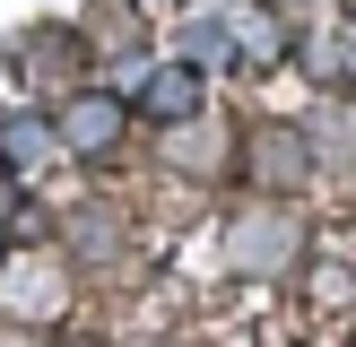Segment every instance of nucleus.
<instances>
[{
	"label": "nucleus",
	"mask_w": 356,
	"mask_h": 347,
	"mask_svg": "<svg viewBox=\"0 0 356 347\" xmlns=\"http://www.w3.org/2000/svg\"><path fill=\"white\" fill-rule=\"evenodd\" d=\"M296 243H305V226H296L287 208H243V217L226 226V252H235L243 269H287Z\"/></svg>",
	"instance_id": "f257e3e1"
},
{
	"label": "nucleus",
	"mask_w": 356,
	"mask_h": 347,
	"mask_svg": "<svg viewBox=\"0 0 356 347\" xmlns=\"http://www.w3.org/2000/svg\"><path fill=\"white\" fill-rule=\"evenodd\" d=\"M122 121H131V104H122V96H104V87H96V96H70V104H61V121H52V139H61L70 156H104V148L122 139Z\"/></svg>",
	"instance_id": "f03ea898"
},
{
	"label": "nucleus",
	"mask_w": 356,
	"mask_h": 347,
	"mask_svg": "<svg viewBox=\"0 0 356 347\" xmlns=\"http://www.w3.org/2000/svg\"><path fill=\"white\" fill-rule=\"evenodd\" d=\"M252 174H261L270 191H296V183L313 174L305 130H287V121H261V130H252Z\"/></svg>",
	"instance_id": "7ed1b4c3"
},
{
	"label": "nucleus",
	"mask_w": 356,
	"mask_h": 347,
	"mask_svg": "<svg viewBox=\"0 0 356 347\" xmlns=\"http://www.w3.org/2000/svg\"><path fill=\"white\" fill-rule=\"evenodd\" d=\"M139 113H148V121H165V130H174V121H191V113H200V69H183V61H174V69H156V78L139 87Z\"/></svg>",
	"instance_id": "20e7f679"
},
{
	"label": "nucleus",
	"mask_w": 356,
	"mask_h": 347,
	"mask_svg": "<svg viewBox=\"0 0 356 347\" xmlns=\"http://www.w3.org/2000/svg\"><path fill=\"white\" fill-rule=\"evenodd\" d=\"M44 121H0V165H35V156H44Z\"/></svg>",
	"instance_id": "39448f33"
},
{
	"label": "nucleus",
	"mask_w": 356,
	"mask_h": 347,
	"mask_svg": "<svg viewBox=\"0 0 356 347\" xmlns=\"http://www.w3.org/2000/svg\"><path fill=\"white\" fill-rule=\"evenodd\" d=\"M113 235H122L113 217H87V208H79V217H70V243H79V252H104V243H113Z\"/></svg>",
	"instance_id": "423d86ee"
},
{
	"label": "nucleus",
	"mask_w": 356,
	"mask_h": 347,
	"mask_svg": "<svg viewBox=\"0 0 356 347\" xmlns=\"http://www.w3.org/2000/svg\"><path fill=\"white\" fill-rule=\"evenodd\" d=\"M0 260H9V226H0Z\"/></svg>",
	"instance_id": "0eeeda50"
},
{
	"label": "nucleus",
	"mask_w": 356,
	"mask_h": 347,
	"mask_svg": "<svg viewBox=\"0 0 356 347\" xmlns=\"http://www.w3.org/2000/svg\"><path fill=\"white\" fill-rule=\"evenodd\" d=\"M61 347H96V339H61Z\"/></svg>",
	"instance_id": "6e6552de"
}]
</instances>
